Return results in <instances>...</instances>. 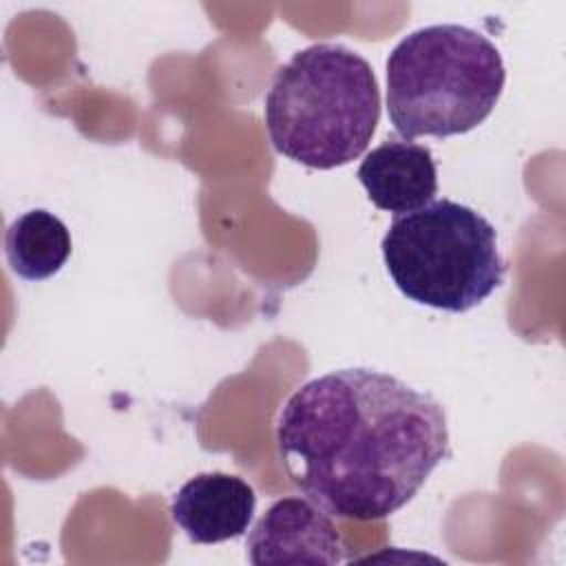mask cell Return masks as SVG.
I'll return each mask as SVG.
<instances>
[{"label": "cell", "mask_w": 566, "mask_h": 566, "mask_svg": "<svg viewBox=\"0 0 566 566\" xmlns=\"http://www.w3.org/2000/svg\"><path fill=\"white\" fill-rule=\"evenodd\" d=\"M369 201L385 212L407 214L424 208L438 192L431 150L409 139L389 137L371 148L356 172Z\"/></svg>", "instance_id": "52a82bcc"}, {"label": "cell", "mask_w": 566, "mask_h": 566, "mask_svg": "<svg viewBox=\"0 0 566 566\" xmlns=\"http://www.w3.org/2000/svg\"><path fill=\"white\" fill-rule=\"evenodd\" d=\"M263 113L276 153L307 168H338L371 142L380 119L378 80L360 53L318 42L276 71Z\"/></svg>", "instance_id": "7a4b0ae2"}, {"label": "cell", "mask_w": 566, "mask_h": 566, "mask_svg": "<svg viewBox=\"0 0 566 566\" xmlns=\"http://www.w3.org/2000/svg\"><path fill=\"white\" fill-rule=\"evenodd\" d=\"M380 248L394 285L409 301L451 314L478 307L506 276L491 221L451 199L398 214Z\"/></svg>", "instance_id": "277c9868"}, {"label": "cell", "mask_w": 566, "mask_h": 566, "mask_svg": "<svg viewBox=\"0 0 566 566\" xmlns=\"http://www.w3.org/2000/svg\"><path fill=\"white\" fill-rule=\"evenodd\" d=\"M71 250L73 241L64 221L42 208L13 219L4 234L7 261L27 281H44L57 274Z\"/></svg>", "instance_id": "ba28073f"}, {"label": "cell", "mask_w": 566, "mask_h": 566, "mask_svg": "<svg viewBox=\"0 0 566 566\" xmlns=\"http://www.w3.org/2000/svg\"><path fill=\"white\" fill-rule=\"evenodd\" d=\"M256 493L239 475L197 473L172 495L170 517L195 544H219L243 535L254 517Z\"/></svg>", "instance_id": "8992f818"}, {"label": "cell", "mask_w": 566, "mask_h": 566, "mask_svg": "<svg viewBox=\"0 0 566 566\" xmlns=\"http://www.w3.org/2000/svg\"><path fill=\"white\" fill-rule=\"evenodd\" d=\"M506 82L497 46L462 24L405 35L387 57V111L398 135L451 137L482 124Z\"/></svg>", "instance_id": "3957f363"}, {"label": "cell", "mask_w": 566, "mask_h": 566, "mask_svg": "<svg viewBox=\"0 0 566 566\" xmlns=\"http://www.w3.org/2000/svg\"><path fill=\"white\" fill-rule=\"evenodd\" d=\"M248 559L265 564L334 566L345 559L343 537L329 513L310 497L276 500L248 535Z\"/></svg>", "instance_id": "5b68a950"}, {"label": "cell", "mask_w": 566, "mask_h": 566, "mask_svg": "<svg viewBox=\"0 0 566 566\" xmlns=\"http://www.w3.org/2000/svg\"><path fill=\"white\" fill-rule=\"evenodd\" d=\"M276 444L290 480L345 520L400 511L449 458L442 405L369 367L327 371L281 407Z\"/></svg>", "instance_id": "6da1fadb"}]
</instances>
